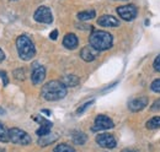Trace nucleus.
I'll list each match as a JSON object with an SVG mask.
<instances>
[{"mask_svg":"<svg viewBox=\"0 0 160 152\" xmlns=\"http://www.w3.org/2000/svg\"><path fill=\"white\" fill-rule=\"evenodd\" d=\"M41 95L46 101H59L67 96V87L62 83V81L53 80L43 85Z\"/></svg>","mask_w":160,"mask_h":152,"instance_id":"f257e3e1","label":"nucleus"},{"mask_svg":"<svg viewBox=\"0 0 160 152\" xmlns=\"http://www.w3.org/2000/svg\"><path fill=\"white\" fill-rule=\"evenodd\" d=\"M89 42H90V45L95 50L102 52V50H107L112 47L113 38H112L111 33H108L106 31L96 30V31H92V33L90 35Z\"/></svg>","mask_w":160,"mask_h":152,"instance_id":"f03ea898","label":"nucleus"},{"mask_svg":"<svg viewBox=\"0 0 160 152\" xmlns=\"http://www.w3.org/2000/svg\"><path fill=\"white\" fill-rule=\"evenodd\" d=\"M16 48H18V53L20 59L27 61L31 60L36 54V48L33 42L31 40V38L26 35H21L16 39Z\"/></svg>","mask_w":160,"mask_h":152,"instance_id":"7ed1b4c3","label":"nucleus"},{"mask_svg":"<svg viewBox=\"0 0 160 152\" xmlns=\"http://www.w3.org/2000/svg\"><path fill=\"white\" fill-rule=\"evenodd\" d=\"M9 140L16 145H30L31 144V136L19 128L9 129Z\"/></svg>","mask_w":160,"mask_h":152,"instance_id":"20e7f679","label":"nucleus"},{"mask_svg":"<svg viewBox=\"0 0 160 152\" xmlns=\"http://www.w3.org/2000/svg\"><path fill=\"white\" fill-rule=\"evenodd\" d=\"M115 126L113 121L111 118H108L107 115H98L95 119L94 125L91 126V131H101V130H107V129H112Z\"/></svg>","mask_w":160,"mask_h":152,"instance_id":"39448f33","label":"nucleus"},{"mask_svg":"<svg viewBox=\"0 0 160 152\" xmlns=\"http://www.w3.org/2000/svg\"><path fill=\"white\" fill-rule=\"evenodd\" d=\"M117 14L120 15V17L124 21H132L137 17V7L133 4H128V5H123L117 7Z\"/></svg>","mask_w":160,"mask_h":152,"instance_id":"423d86ee","label":"nucleus"},{"mask_svg":"<svg viewBox=\"0 0 160 152\" xmlns=\"http://www.w3.org/2000/svg\"><path fill=\"white\" fill-rule=\"evenodd\" d=\"M33 19L36 20L37 22L49 25V23L53 22V15H52V11H51L49 7H47V6H40V7L35 11Z\"/></svg>","mask_w":160,"mask_h":152,"instance_id":"0eeeda50","label":"nucleus"},{"mask_svg":"<svg viewBox=\"0 0 160 152\" xmlns=\"http://www.w3.org/2000/svg\"><path fill=\"white\" fill-rule=\"evenodd\" d=\"M96 142L100 147L103 149H115L117 146V141L113 135L108 133H102L96 136Z\"/></svg>","mask_w":160,"mask_h":152,"instance_id":"6e6552de","label":"nucleus"},{"mask_svg":"<svg viewBox=\"0 0 160 152\" xmlns=\"http://www.w3.org/2000/svg\"><path fill=\"white\" fill-rule=\"evenodd\" d=\"M46 78V69L40 63L32 64V73H31V81L35 85H40Z\"/></svg>","mask_w":160,"mask_h":152,"instance_id":"1a4fd4ad","label":"nucleus"},{"mask_svg":"<svg viewBox=\"0 0 160 152\" xmlns=\"http://www.w3.org/2000/svg\"><path fill=\"white\" fill-rule=\"evenodd\" d=\"M33 119H35L36 121H38V123H40V125H41L40 128L37 129V131H36V134H37L40 137L51 134V129H52V126H53V123H52V121H49V120H47V119L42 118V116H40V115L35 116Z\"/></svg>","mask_w":160,"mask_h":152,"instance_id":"9d476101","label":"nucleus"},{"mask_svg":"<svg viewBox=\"0 0 160 152\" xmlns=\"http://www.w3.org/2000/svg\"><path fill=\"white\" fill-rule=\"evenodd\" d=\"M147 106H148V98L144 97V96L137 97V98L132 99V101L128 103V108H129V111H132V112H139L142 109H144Z\"/></svg>","mask_w":160,"mask_h":152,"instance_id":"9b49d317","label":"nucleus"},{"mask_svg":"<svg viewBox=\"0 0 160 152\" xmlns=\"http://www.w3.org/2000/svg\"><path fill=\"white\" fill-rule=\"evenodd\" d=\"M98 25L101 27H118L120 21L112 15H102L98 20Z\"/></svg>","mask_w":160,"mask_h":152,"instance_id":"f8f14e48","label":"nucleus"},{"mask_svg":"<svg viewBox=\"0 0 160 152\" xmlns=\"http://www.w3.org/2000/svg\"><path fill=\"white\" fill-rule=\"evenodd\" d=\"M78 44H79V39L74 33H68L63 38V45L69 50L75 49L78 47Z\"/></svg>","mask_w":160,"mask_h":152,"instance_id":"ddd939ff","label":"nucleus"},{"mask_svg":"<svg viewBox=\"0 0 160 152\" xmlns=\"http://www.w3.org/2000/svg\"><path fill=\"white\" fill-rule=\"evenodd\" d=\"M96 54H98V50H95L91 45H86V47H84V48L80 50V57H81V59H82L84 61H88V63L95 60Z\"/></svg>","mask_w":160,"mask_h":152,"instance_id":"4468645a","label":"nucleus"},{"mask_svg":"<svg viewBox=\"0 0 160 152\" xmlns=\"http://www.w3.org/2000/svg\"><path fill=\"white\" fill-rule=\"evenodd\" d=\"M62 83H63L65 87H74V86L79 85V77L77 75H73V74L65 75L62 78Z\"/></svg>","mask_w":160,"mask_h":152,"instance_id":"2eb2a0df","label":"nucleus"},{"mask_svg":"<svg viewBox=\"0 0 160 152\" xmlns=\"http://www.w3.org/2000/svg\"><path fill=\"white\" fill-rule=\"evenodd\" d=\"M72 140L77 145H84L88 141V136H86V134H84L82 131H74L73 135H72Z\"/></svg>","mask_w":160,"mask_h":152,"instance_id":"dca6fc26","label":"nucleus"},{"mask_svg":"<svg viewBox=\"0 0 160 152\" xmlns=\"http://www.w3.org/2000/svg\"><path fill=\"white\" fill-rule=\"evenodd\" d=\"M96 16V11L95 10H86V11H80L78 14V19L80 21H89L92 20Z\"/></svg>","mask_w":160,"mask_h":152,"instance_id":"f3484780","label":"nucleus"},{"mask_svg":"<svg viewBox=\"0 0 160 152\" xmlns=\"http://www.w3.org/2000/svg\"><path fill=\"white\" fill-rule=\"evenodd\" d=\"M147 128L153 130V129H159L160 128V116H153L152 119H149L147 121Z\"/></svg>","mask_w":160,"mask_h":152,"instance_id":"a211bd4d","label":"nucleus"},{"mask_svg":"<svg viewBox=\"0 0 160 152\" xmlns=\"http://www.w3.org/2000/svg\"><path fill=\"white\" fill-rule=\"evenodd\" d=\"M54 140H57V136H52L51 134L49 135H46V136H42L38 140V144L41 146H47V145H51Z\"/></svg>","mask_w":160,"mask_h":152,"instance_id":"6ab92c4d","label":"nucleus"},{"mask_svg":"<svg viewBox=\"0 0 160 152\" xmlns=\"http://www.w3.org/2000/svg\"><path fill=\"white\" fill-rule=\"evenodd\" d=\"M9 130L0 121V142H9Z\"/></svg>","mask_w":160,"mask_h":152,"instance_id":"aec40b11","label":"nucleus"},{"mask_svg":"<svg viewBox=\"0 0 160 152\" xmlns=\"http://www.w3.org/2000/svg\"><path fill=\"white\" fill-rule=\"evenodd\" d=\"M53 152H75V150L70 146V145H67V144H59L54 147Z\"/></svg>","mask_w":160,"mask_h":152,"instance_id":"412c9836","label":"nucleus"},{"mask_svg":"<svg viewBox=\"0 0 160 152\" xmlns=\"http://www.w3.org/2000/svg\"><path fill=\"white\" fill-rule=\"evenodd\" d=\"M94 103V99H91V101H88V102H85L82 106H80L79 108L77 109V114H82L84 112H85V109L88 108V107H90L91 104Z\"/></svg>","mask_w":160,"mask_h":152,"instance_id":"4be33fe9","label":"nucleus"},{"mask_svg":"<svg viewBox=\"0 0 160 152\" xmlns=\"http://www.w3.org/2000/svg\"><path fill=\"white\" fill-rule=\"evenodd\" d=\"M14 76H15L16 80L23 81V80H25V71H23V69H16V70L14 71Z\"/></svg>","mask_w":160,"mask_h":152,"instance_id":"5701e85b","label":"nucleus"},{"mask_svg":"<svg viewBox=\"0 0 160 152\" xmlns=\"http://www.w3.org/2000/svg\"><path fill=\"white\" fill-rule=\"evenodd\" d=\"M152 91L157 92V93H160V78H157L152 82V86H150Z\"/></svg>","mask_w":160,"mask_h":152,"instance_id":"b1692460","label":"nucleus"},{"mask_svg":"<svg viewBox=\"0 0 160 152\" xmlns=\"http://www.w3.org/2000/svg\"><path fill=\"white\" fill-rule=\"evenodd\" d=\"M0 78H1V81H2V85H4V86H8L9 78H8V75H6L5 71H1V70H0Z\"/></svg>","mask_w":160,"mask_h":152,"instance_id":"393cba45","label":"nucleus"},{"mask_svg":"<svg viewBox=\"0 0 160 152\" xmlns=\"http://www.w3.org/2000/svg\"><path fill=\"white\" fill-rule=\"evenodd\" d=\"M150 111H152V112H157V111H160V98H159V99H157V101L153 103V106L150 107Z\"/></svg>","mask_w":160,"mask_h":152,"instance_id":"a878e982","label":"nucleus"},{"mask_svg":"<svg viewBox=\"0 0 160 152\" xmlns=\"http://www.w3.org/2000/svg\"><path fill=\"white\" fill-rule=\"evenodd\" d=\"M154 69L160 73V54L155 58V60H154Z\"/></svg>","mask_w":160,"mask_h":152,"instance_id":"bb28decb","label":"nucleus"},{"mask_svg":"<svg viewBox=\"0 0 160 152\" xmlns=\"http://www.w3.org/2000/svg\"><path fill=\"white\" fill-rule=\"evenodd\" d=\"M49 38H51L52 40H56V39L58 38V31H57V30L52 31V32H51V35H49Z\"/></svg>","mask_w":160,"mask_h":152,"instance_id":"cd10ccee","label":"nucleus"},{"mask_svg":"<svg viewBox=\"0 0 160 152\" xmlns=\"http://www.w3.org/2000/svg\"><path fill=\"white\" fill-rule=\"evenodd\" d=\"M5 59V54H4V52L0 49V61H2Z\"/></svg>","mask_w":160,"mask_h":152,"instance_id":"c85d7f7f","label":"nucleus"},{"mask_svg":"<svg viewBox=\"0 0 160 152\" xmlns=\"http://www.w3.org/2000/svg\"><path fill=\"white\" fill-rule=\"evenodd\" d=\"M42 113L46 114V115H51V112H49L48 109H42Z\"/></svg>","mask_w":160,"mask_h":152,"instance_id":"c756f323","label":"nucleus"},{"mask_svg":"<svg viewBox=\"0 0 160 152\" xmlns=\"http://www.w3.org/2000/svg\"><path fill=\"white\" fill-rule=\"evenodd\" d=\"M121 152H138V151L132 150V149H126V150H123V151H121Z\"/></svg>","mask_w":160,"mask_h":152,"instance_id":"7c9ffc66","label":"nucleus"}]
</instances>
